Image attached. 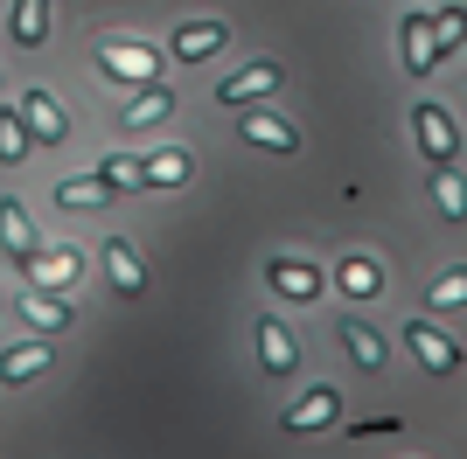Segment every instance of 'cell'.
I'll return each mask as SVG.
<instances>
[{
    "label": "cell",
    "instance_id": "1",
    "mask_svg": "<svg viewBox=\"0 0 467 459\" xmlns=\"http://www.w3.org/2000/svg\"><path fill=\"white\" fill-rule=\"evenodd\" d=\"M91 56H98V70L119 76V84H154L161 76V56L147 42H126V36H91Z\"/></svg>",
    "mask_w": 467,
    "mask_h": 459
},
{
    "label": "cell",
    "instance_id": "2",
    "mask_svg": "<svg viewBox=\"0 0 467 459\" xmlns=\"http://www.w3.org/2000/svg\"><path fill=\"white\" fill-rule=\"evenodd\" d=\"M411 133H419V153H426L432 168H453V160H461V126H453L447 105L419 97V105H411Z\"/></svg>",
    "mask_w": 467,
    "mask_h": 459
},
{
    "label": "cell",
    "instance_id": "3",
    "mask_svg": "<svg viewBox=\"0 0 467 459\" xmlns=\"http://www.w3.org/2000/svg\"><path fill=\"white\" fill-rule=\"evenodd\" d=\"M405 348L419 355V369H432V376H453V369H461V342H453L447 327L419 321V313L405 321Z\"/></svg>",
    "mask_w": 467,
    "mask_h": 459
},
{
    "label": "cell",
    "instance_id": "4",
    "mask_svg": "<svg viewBox=\"0 0 467 459\" xmlns=\"http://www.w3.org/2000/svg\"><path fill=\"white\" fill-rule=\"evenodd\" d=\"M279 91V63L273 56H258V63H244V70H231L223 84H216V97L231 105V112H244V105H265V97Z\"/></svg>",
    "mask_w": 467,
    "mask_h": 459
},
{
    "label": "cell",
    "instance_id": "5",
    "mask_svg": "<svg viewBox=\"0 0 467 459\" xmlns=\"http://www.w3.org/2000/svg\"><path fill=\"white\" fill-rule=\"evenodd\" d=\"M252 334H258V369H265V376H293V369H300V342H293V327L279 321V313H258Z\"/></svg>",
    "mask_w": 467,
    "mask_h": 459
},
{
    "label": "cell",
    "instance_id": "6",
    "mask_svg": "<svg viewBox=\"0 0 467 459\" xmlns=\"http://www.w3.org/2000/svg\"><path fill=\"white\" fill-rule=\"evenodd\" d=\"M265 286H273L279 300L314 306L321 300V265H307V258H265Z\"/></svg>",
    "mask_w": 467,
    "mask_h": 459
},
{
    "label": "cell",
    "instance_id": "7",
    "mask_svg": "<svg viewBox=\"0 0 467 459\" xmlns=\"http://www.w3.org/2000/svg\"><path fill=\"white\" fill-rule=\"evenodd\" d=\"M237 133H244V147H265V153H300V133H293L279 112H265V105H244L237 112Z\"/></svg>",
    "mask_w": 467,
    "mask_h": 459
},
{
    "label": "cell",
    "instance_id": "8",
    "mask_svg": "<svg viewBox=\"0 0 467 459\" xmlns=\"http://www.w3.org/2000/svg\"><path fill=\"white\" fill-rule=\"evenodd\" d=\"M15 112H21V126H28V139H36V147H57V139L70 133V112H63L49 91H21Z\"/></svg>",
    "mask_w": 467,
    "mask_h": 459
},
{
    "label": "cell",
    "instance_id": "9",
    "mask_svg": "<svg viewBox=\"0 0 467 459\" xmlns=\"http://www.w3.org/2000/svg\"><path fill=\"white\" fill-rule=\"evenodd\" d=\"M0 250H7L21 271H28V258L42 250L36 223H28V209H21V195H0Z\"/></svg>",
    "mask_w": 467,
    "mask_h": 459
},
{
    "label": "cell",
    "instance_id": "10",
    "mask_svg": "<svg viewBox=\"0 0 467 459\" xmlns=\"http://www.w3.org/2000/svg\"><path fill=\"white\" fill-rule=\"evenodd\" d=\"M98 258H105V286H112L119 300H140V292H147V265H140V250L126 244V237H112Z\"/></svg>",
    "mask_w": 467,
    "mask_h": 459
},
{
    "label": "cell",
    "instance_id": "11",
    "mask_svg": "<svg viewBox=\"0 0 467 459\" xmlns=\"http://www.w3.org/2000/svg\"><path fill=\"white\" fill-rule=\"evenodd\" d=\"M335 418H342V397H335V382H314L300 403H286V418H279V424H286V432H328Z\"/></svg>",
    "mask_w": 467,
    "mask_h": 459
},
{
    "label": "cell",
    "instance_id": "12",
    "mask_svg": "<svg viewBox=\"0 0 467 459\" xmlns=\"http://www.w3.org/2000/svg\"><path fill=\"white\" fill-rule=\"evenodd\" d=\"M398 49H405V70H411V76H432V63H440L432 15H405V21H398Z\"/></svg>",
    "mask_w": 467,
    "mask_h": 459
},
{
    "label": "cell",
    "instance_id": "13",
    "mask_svg": "<svg viewBox=\"0 0 467 459\" xmlns=\"http://www.w3.org/2000/svg\"><path fill=\"white\" fill-rule=\"evenodd\" d=\"M168 112H175V91L154 76V84H133V97L119 105V126H126V133H140V126H161Z\"/></svg>",
    "mask_w": 467,
    "mask_h": 459
},
{
    "label": "cell",
    "instance_id": "14",
    "mask_svg": "<svg viewBox=\"0 0 467 459\" xmlns=\"http://www.w3.org/2000/svg\"><path fill=\"white\" fill-rule=\"evenodd\" d=\"M223 42H231V28H223V21H182L168 49H175L182 63H210V56H223Z\"/></svg>",
    "mask_w": 467,
    "mask_h": 459
},
{
    "label": "cell",
    "instance_id": "15",
    "mask_svg": "<svg viewBox=\"0 0 467 459\" xmlns=\"http://www.w3.org/2000/svg\"><path fill=\"white\" fill-rule=\"evenodd\" d=\"M15 313H21L28 327H36V334H63V327H70V306H63L57 292H42V286H21Z\"/></svg>",
    "mask_w": 467,
    "mask_h": 459
},
{
    "label": "cell",
    "instance_id": "16",
    "mask_svg": "<svg viewBox=\"0 0 467 459\" xmlns=\"http://www.w3.org/2000/svg\"><path fill=\"white\" fill-rule=\"evenodd\" d=\"M335 286H342L356 306H363V300H377V292H384V265L356 250V258H342V265H335Z\"/></svg>",
    "mask_w": 467,
    "mask_h": 459
},
{
    "label": "cell",
    "instance_id": "17",
    "mask_svg": "<svg viewBox=\"0 0 467 459\" xmlns=\"http://www.w3.org/2000/svg\"><path fill=\"white\" fill-rule=\"evenodd\" d=\"M78 271H84L78 250H36V258H28V271H21V286H70Z\"/></svg>",
    "mask_w": 467,
    "mask_h": 459
},
{
    "label": "cell",
    "instance_id": "18",
    "mask_svg": "<svg viewBox=\"0 0 467 459\" xmlns=\"http://www.w3.org/2000/svg\"><path fill=\"white\" fill-rule=\"evenodd\" d=\"M49 15H57V0H15L7 28H15L21 49H42V42H49Z\"/></svg>",
    "mask_w": 467,
    "mask_h": 459
},
{
    "label": "cell",
    "instance_id": "19",
    "mask_svg": "<svg viewBox=\"0 0 467 459\" xmlns=\"http://www.w3.org/2000/svg\"><path fill=\"white\" fill-rule=\"evenodd\" d=\"M42 369H49V342H21V348H7V355H0V382H36Z\"/></svg>",
    "mask_w": 467,
    "mask_h": 459
},
{
    "label": "cell",
    "instance_id": "20",
    "mask_svg": "<svg viewBox=\"0 0 467 459\" xmlns=\"http://www.w3.org/2000/svg\"><path fill=\"white\" fill-rule=\"evenodd\" d=\"M112 181H105V174H78V181H57V202L63 209H105V202H112Z\"/></svg>",
    "mask_w": 467,
    "mask_h": 459
},
{
    "label": "cell",
    "instance_id": "21",
    "mask_svg": "<svg viewBox=\"0 0 467 459\" xmlns=\"http://www.w3.org/2000/svg\"><path fill=\"white\" fill-rule=\"evenodd\" d=\"M342 348L356 355V369H384V342L370 334V321H363V313H342Z\"/></svg>",
    "mask_w": 467,
    "mask_h": 459
},
{
    "label": "cell",
    "instance_id": "22",
    "mask_svg": "<svg viewBox=\"0 0 467 459\" xmlns=\"http://www.w3.org/2000/svg\"><path fill=\"white\" fill-rule=\"evenodd\" d=\"M189 147H161V153H147V189H182L189 181Z\"/></svg>",
    "mask_w": 467,
    "mask_h": 459
},
{
    "label": "cell",
    "instance_id": "23",
    "mask_svg": "<svg viewBox=\"0 0 467 459\" xmlns=\"http://www.w3.org/2000/svg\"><path fill=\"white\" fill-rule=\"evenodd\" d=\"M36 153V139H28V126H21L15 105H0V168H21Z\"/></svg>",
    "mask_w": 467,
    "mask_h": 459
},
{
    "label": "cell",
    "instance_id": "24",
    "mask_svg": "<svg viewBox=\"0 0 467 459\" xmlns=\"http://www.w3.org/2000/svg\"><path fill=\"white\" fill-rule=\"evenodd\" d=\"M453 306H467V265H447L426 286V313H453Z\"/></svg>",
    "mask_w": 467,
    "mask_h": 459
},
{
    "label": "cell",
    "instance_id": "25",
    "mask_svg": "<svg viewBox=\"0 0 467 459\" xmlns=\"http://www.w3.org/2000/svg\"><path fill=\"white\" fill-rule=\"evenodd\" d=\"M432 202H440L447 223H467V181L453 168H432Z\"/></svg>",
    "mask_w": 467,
    "mask_h": 459
},
{
    "label": "cell",
    "instance_id": "26",
    "mask_svg": "<svg viewBox=\"0 0 467 459\" xmlns=\"http://www.w3.org/2000/svg\"><path fill=\"white\" fill-rule=\"evenodd\" d=\"M98 174H105L112 189H147V160H140V153H105Z\"/></svg>",
    "mask_w": 467,
    "mask_h": 459
},
{
    "label": "cell",
    "instance_id": "27",
    "mask_svg": "<svg viewBox=\"0 0 467 459\" xmlns=\"http://www.w3.org/2000/svg\"><path fill=\"white\" fill-rule=\"evenodd\" d=\"M432 36H440V56L467 42V7L461 0H453V7H432Z\"/></svg>",
    "mask_w": 467,
    "mask_h": 459
}]
</instances>
